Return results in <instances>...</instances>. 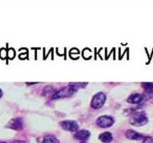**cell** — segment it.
Masks as SVG:
<instances>
[{
    "label": "cell",
    "mask_w": 153,
    "mask_h": 143,
    "mask_svg": "<svg viewBox=\"0 0 153 143\" xmlns=\"http://www.w3.org/2000/svg\"><path fill=\"white\" fill-rule=\"evenodd\" d=\"M148 122V118L143 111H137L133 113L130 119V123L134 126L140 127L146 125Z\"/></svg>",
    "instance_id": "6da1fadb"
},
{
    "label": "cell",
    "mask_w": 153,
    "mask_h": 143,
    "mask_svg": "<svg viewBox=\"0 0 153 143\" xmlns=\"http://www.w3.org/2000/svg\"><path fill=\"white\" fill-rule=\"evenodd\" d=\"M77 88L75 86H73V84H70V86H65V87L61 88V89H59L58 91H57L55 94H53V96L52 98L54 99H56V98H64V97H68L70 95H73V93L77 91Z\"/></svg>",
    "instance_id": "7a4b0ae2"
},
{
    "label": "cell",
    "mask_w": 153,
    "mask_h": 143,
    "mask_svg": "<svg viewBox=\"0 0 153 143\" xmlns=\"http://www.w3.org/2000/svg\"><path fill=\"white\" fill-rule=\"evenodd\" d=\"M106 100L105 94L102 92H99L96 94L93 98L92 101H91V107L93 108L99 109L101 108L105 104Z\"/></svg>",
    "instance_id": "3957f363"
},
{
    "label": "cell",
    "mask_w": 153,
    "mask_h": 143,
    "mask_svg": "<svg viewBox=\"0 0 153 143\" xmlns=\"http://www.w3.org/2000/svg\"><path fill=\"white\" fill-rule=\"evenodd\" d=\"M114 122L113 118L110 116H102L97 119V124L101 128H109Z\"/></svg>",
    "instance_id": "277c9868"
},
{
    "label": "cell",
    "mask_w": 153,
    "mask_h": 143,
    "mask_svg": "<svg viewBox=\"0 0 153 143\" xmlns=\"http://www.w3.org/2000/svg\"><path fill=\"white\" fill-rule=\"evenodd\" d=\"M61 126L64 128L66 130L72 131V132H74V131H77L79 129V125L76 122L73 120H65L62 121V122L60 123Z\"/></svg>",
    "instance_id": "5b68a950"
},
{
    "label": "cell",
    "mask_w": 153,
    "mask_h": 143,
    "mask_svg": "<svg viewBox=\"0 0 153 143\" xmlns=\"http://www.w3.org/2000/svg\"><path fill=\"white\" fill-rule=\"evenodd\" d=\"M22 125H23V123H22V120L20 118H16V119H13L8 122L7 124V127L13 130H18L22 129Z\"/></svg>",
    "instance_id": "8992f818"
},
{
    "label": "cell",
    "mask_w": 153,
    "mask_h": 143,
    "mask_svg": "<svg viewBox=\"0 0 153 143\" xmlns=\"http://www.w3.org/2000/svg\"><path fill=\"white\" fill-rule=\"evenodd\" d=\"M126 136L128 139L134 140H142L144 139L145 136L142 134L136 132L134 130H128L126 133Z\"/></svg>",
    "instance_id": "52a82bcc"
},
{
    "label": "cell",
    "mask_w": 153,
    "mask_h": 143,
    "mask_svg": "<svg viewBox=\"0 0 153 143\" xmlns=\"http://www.w3.org/2000/svg\"><path fill=\"white\" fill-rule=\"evenodd\" d=\"M143 99V95L140 93H134L128 98V101L131 104H139Z\"/></svg>",
    "instance_id": "ba28073f"
},
{
    "label": "cell",
    "mask_w": 153,
    "mask_h": 143,
    "mask_svg": "<svg viewBox=\"0 0 153 143\" xmlns=\"http://www.w3.org/2000/svg\"><path fill=\"white\" fill-rule=\"evenodd\" d=\"M90 136H91V133L87 130H78L75 134V137L80 140L88 139Z\"/></svg>",
    "instance_id": "9c48e42d"
},
{
    "label": "cell",
    "mask_w": 153,
    "mask_h": 143,
    "mask_svg": "<svg viewBox=\"0 0 153 143\" xmlns=\"http://www.w3.org/2000/svg\"><path fill=\"white\" fill-rule=\"evenodd\" d=\"M99 139L103 143H110L113 140V136L110 132H104L100 134Z\"/></svg>",
    "instance_id": "30bf717a"
},
{
    "label": "cell",
    "mask_w": 153,
    "mask_h": 143,
    "mask_svg": "<svg viewBox=\"0 0 153 143\" xmlns=\"http://www.w3.org/2000/svg\"><path fill=\"white\" fill-rule=\"evenodd\" d=\"M43 143H59V141L52 136H47L44 137Z\"/></svg>",
    "instance_id": "8fae6325"
},
{
    "label": "cell",
    "mask_w": 153,
    "mask_h": 143,
    "mask_svg": "<svg viewBox=\"0 0 153 143\" xmlns=\"http://www.w3.org/2000/svg\"><path fill=\"white\" fill-rule=\"evenodd\" d=\"M142 86H143L146 90L151 89L153 88V83H151V82H146V83H142Z\"/></svg>",
    "instance_id": "7c38bea8"
},
{
    "label": "cell",
    "mask_w": 153,
    "mask_h": 143,
    "mask_svg": "<svg viewBox=\"0 0 153 143\" xmlns=\"http://www.w3.org/2000/svg\"><path fill=\"white\" fill-rule=\"evenodd\" d=\"M143 143H153V136L145 137Z\"/></svg>",
    "instance_id": "4fadbf2b"
},
{
    "label": "cell",
    "mask_w": 153,
    "mask_h": 143,
    "mask_svg": "<svg viewBox=\"0 0 153 143\" xmlns=\"http://www.w3.org/2000/svg\"><path fill=\"white\" fill-rule=\"evenodd\" d=\"M145 94L149 98H152V97H153V88L151 89H148V90L145 91Z\"/></svg>",
    "instance_id": "5bb4252c"
},
{
    "label": "cell",
    "mask_w": 153,
    "mask_h": 143,
    "mask_svg": "<svg viewBox=\"0 0 153 143\" xmlns=\"http://www.w3.org/2000/svg\"><path fill=\"white\" fill-rule=\"evenodd\" d=\"M11 143H25V142L23 140H15V141L12 142Z\"/></svg>",
    "instance_id": "9a60e30c"
},
{
    "label": "cell",
    "mask_w": 153,
    "mask_h": 143,
    "mask_svg": "<svg viewBox=\"0 0 153 143\" xmlns=\"http://www.w3.org/2000/svg\"><path fill=\"white\" fill-rule=\"evenodd\" d=\"M1 96H2V91H1V89H0V98H1Z\"/></svg>",
    "instance_id": "2e32d148"
}]
</instances>
